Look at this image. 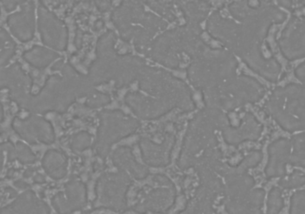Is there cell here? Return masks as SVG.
Masks as SVG:
<instances>
[{
  "mask_svg": "<svg viewBox=\"0 0 305 214\" xmlns=\"http://www.w3.org/2000/svg\"><path fill=\"white\" fill-rule=\"evenodd\" d=\"M16 156L19 161L23 163H32L36 161V156L30 148L21 143L16 146Z\"/></svg>",
  "mask_w": 305,
  "mask_h": 214,
  "instance_id": "8992f818",
  "label": "cell"
},
{
  "mask_svg": "<svg viewBox=\"0 0 305 214\" xmlns=\"http://www.w3.org/2000/svg\"><path fill=\"white\" fill-rule=\"evenodd\" d=\"M15 186H17V187H18V188H20V189H26L27 188V186H28V185L26 184V183H25V182H23V181H17V182H16V183H15Z\"/></svg>",
  "mask_w": 305,
  "mask_h": 214,
  "instance_id": "8fae6325",
  "label": "cell"
},
{
  "mask_svg": "<svg viewBox=\"0 0 305 214\" xmlns=\"http://www.w3.org/2000/svg\"><path fill=\"white\" fill-rule=\"evenodd\" d=\"M8 23L13 33L21 41H29L33 35L34 16L29 9L23 10L9 17Z\"/></svg>",
  "mask_w": 305,
  "mask_h": 214,
  "instance_id": "7a4b0ae2",
  "label": "cell"
},
{
  "mask_svg": "<svg viewBox=\"0 0 305 214\" xmlns=\"http://www.w3.org/2000/svg\"><path fill=\"white\" fill-rule=\"evenodd\" d=\"M40 202L32 191H27L11 204L1 209L0 214H32Z\"/></svg>",
  "mask_w": 305,
  "mask_h": 214,
  "instance_id": "3957f363",
  "label": "cell"
},
{
  "mask_svg": "<svg viewBox=\"0 0 305 214\" xmlns=\"http://www.w3.org/2000/svg\"><path fill=\"white\" fill-rule=\"evenodd\" d=\"M32 214H50V211H49L48 205L41 201L36 208V210H34Z\"/></svg>",
  "mask_w": 305,
  "mask_h": 214,
  "instance_id": "ba28073f",
  "label": "cell"
},
{
  "mask_svg": "<svg viewBox=\"0 0 305 214\" xmlns=\"http://www.w3.org/2000/svg\"><path fill=\"white\" fill-rule=\"evenodd\" d=\"M42 166L50 177L54 180H60L66 174L67 162L61 153L52 150L46 154L42 161Z\"/></svg>",
  "mask_w": 305,
  "mask_h": 214,
  "instance_id": "277c9868",
  "label": "cell"
},
{
  "mask_svg": "<svg viewBox=\"0 0 305 214\" xmlns=\"http://www.w3.org/2000/svg\"><path fill=\"white\" fill-rule=\"evenodd\" d=\"M85 202V190L83 185L71 182L66 186L64 193L54 196L53 206L60 214H69L82 207Z\"/></svg>",
  "mask_w": 305,
  "mask_h": 214,
  "instance_id": "6da1fadb",
  "label": "cell"
},
{
  "mask_svg": "<svg viewBox=\"0 0 305 214\" xmlns=\"http://www.w3.org/2000/svg\"><path fill=\"white\" fill-rule=\"evenodd\" d=\"M13 56V50L12 49H7L5 51L1 52L0 54V65H4L5 63L8 62V60L11 58Z\"/></svg>",
  "mask_w": 305,
  "mask_h": 214,
  "instance_id": "52a82bcc",
  "label": "cell"
},
{
  "mask_svg": "<svg viewBox=\"0 0 305 214\" xmlns=\"http://www.w3.org/2000/svg\"><path fill=\"white\" fill-rule=\"evenodd\" d=\"M24 57L29 63L37 67L45 66L47 63L50 62V58H49V52L39 47L26 53Z\"/></svg>",
  "mask_w": 305,
  "mask_h": 214,
  "instance_id": "5b68a950",
  "label": "cell"
},
{
  "mask_svg": "<svg viewBox=\"0 0 305 214\" xmlns=\"http://www.w3.org/2000/svg\"><path fill=\"white\" fill-rule=\"evenodd\" d=\"M34 181L36 182V183H44L45 182V177L43 175H41V174L37 173L35 177H34Z\"/></svg>",
  "mask_w": 305,
  "mask_h": 214,
  "instance_id": "9c48e42d",
  "label": "cell"
},
{
  "mask_svg": "<svg viewBox=\"0 0 305 214\" xmlns=\"http://www.w3.org/2000/svg\"><path fill=\"white\" fill-rule=\"evenodd\" d=\"M3 160H4L3 151H2V148H0V169L2 168V165H3Z\"/></svg>",
  "mask_w": 305,
  "mask_h": 214,
  "instance_id": "7c38bea8",
  "label": "cell"
},
{
  "mask_svg": "<svg viewBox=\"0 0 305 214\" xmlns=\"http://www.w3.org/2000/svg\"><path fill=\"white\" fill-rule=\"evenodd\" d=\"M4 4L6 5V7L9 9V10H11L13 8H15L16 7V5L17 3L16 2H11V1H8V2H4Z\"/></svg>",
  "mask_w": 305,
  "mask_h": 214,
  "instance_id": "30bf717a",
  "label": "cell"
}]
</instances>
